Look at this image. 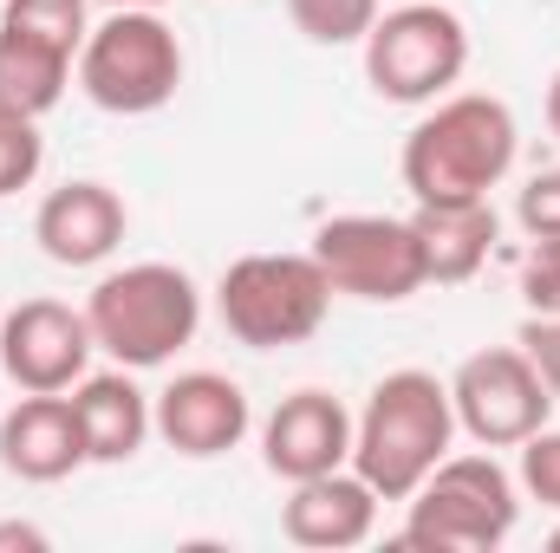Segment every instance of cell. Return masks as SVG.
<instances>
[{
    "mask_svg": "<svg viewBox=\"0 0 560 553\" xmlns=\"http://www.w3.org/2000/svg\"><path fill=\"white\" fill-rule=\"evenodd\" d=\"M450 436H456L450 385H436L430 372H392L365 398V416L352 423V469L378 489V502H411L418 482L450 456Z\"/></svg>",
    "mask_w": 560,
    "mask_h": 553,
    "instance_id": "1",
    "label": "cell"
},
{
    "mask_svg": "<svg viewBox=\"0 0 560 553\" xmlns=\"http://www.w3.org/2000/svg\"><path fill=\"white\" fill-rule=\"evenodd\" d=\"M515 169V111L502 98H443L405 138V189L418 202H482Z\"/></svg>",
    "mask_w": 560,
    "mask_h": 553,
    "instance_id": "2",
    "label": "cell"
},
{
    "mask_svg": "<svg viewBox=\"0 0 560 553\" xmlns=\"http://www.w3.org/2000/svg\"><path fill=\"white\" fill-rule=\"evenodd\" d=\"M85 326L98 339V352H112L125 372H150L163 358H176L196 326H202V293L196 280L170 261H138L125 274H105L85 299Z\"/></svg>",
    "mask_w": 560,
    "mask_h": 553,
    "instance_id": "3",
    "label": "cell"
},
{
    "mask_svg": "<svg viewBox=\"0 0 560 553\" xmlns=\"http://www.w3.org/2000/svg\"><path fill=\"white\" fill-rule=\"evenodd\" d=\"M79 85L112 118H150L183 85V46L156 20V7H118L79 46Z\"/></svg>",
    "mask_w": 560,
    "mask_h": 553,
    "instance_id": "4",
    "label": "cell"
},
{
    "mask_svg": "<svg viewBox=\"0 0 560 553\" xmlns=\"http://www.w3.org/2000/svg\"><path fill=\"white\" fill-rule=\"evenodd\" d=\"M515 482L495 456H443L411 495L405 548L436 553H489L515 534Z\"/></svg>",
    "mask_w": 560,
    "mask_h": 553,
    "instance_id": "5",
    "label": "cell"
},
{
    "mask_svg": "<svg viewBox=\"0 0 560 553\" xmlns=\"http://www.w3.org/2000/svg\"><path fill=\"white\" fill-rule=\"evenodd\" d=\"M326 306H332V280L313 255H248L215 286V313L229 339L255 352L313 339L326 326Z\"/></svg>",
    "mask_w": 560,
    "mask_h": 553,
    "instance_id": "6",
    "label": "cell"
},
{
    "mask_svg": "<svg viewBox=\"0 0 560 553\" xmlns=\"http://www.w3.org/2000/svg\"><path fill=\"white\" fill-rule=\"evenodd\" d=\"M463 66H469V26L443 0H405L365 33V79L392 105L443 98L463 79Z\"/></svg>",
    "mask_w": 560,
    "mask_h": 553,
    "instance_id": "7",
    "label": "cell"
},
{
    "mask_svg": "<svg viewBox=\"0 0 560 553\" xmlns=\"http://www.w3.org/2000/svg\"><path fill=\"white\" fill-rule=\"evenodd\" d=\"M450 404L456 423L482 443V449H522L548 411H555V391L548 378L528 365L522 345H489V352H469L450 378Z\"/></svg>",
    "mask_w": 560,
    "mask_h": 553,
    "instance_id": "8",
    "label": "cell"
},
{
    "mask_svg": "<svg viewBox=\"0 0 560 553\" xmlns=\"http://www.w3.org/2000/svg\"><path fill=\"white\" fill-rule=\"evenodd\" d=\"M313 261L326 268L332 293L352 299H411L423 280V242L398 215H332L313 235Z\"/></svg>",
    "mask_w": 560,
    "mask_h": 553,
    "instance_id": "9",
    "label": "cell"
},
{
    "mask_svg": "<svg viewBox=\"0 0 560 553\" xmlns=\"http://www.w3.org/2000/svg\"><path fill=\"white\" fill-rule=\"evenodd\" d=\"M92 352H98V339H92L85 313H72L59 299H26L0 326V372L20 391H72L85 378Z\"/></svg>",
    "mask_w": 560,
    "mask_h": 553,
    "instance_id": "10",
    "label": "cell"
},
{
    "mask_svg": "<svg viewBox=\"0 0 560 553\" xmlns=\"http://www.w3.org/2000/svg\"><path fill=\"white\" fill-rule=\"evenodd\" d=\"M150 430L176 449V456H229L242 436H248V391L222 372H183L176 385L156 391V411H150Z\"/></svg>",
    "mask_w": 560,
    "mask_h": 553,
    "instance_id": "11",
    "label": "cell"
},
{
    "mask_svg": "<svg viewBox=\"0 0 560 553\" xmlns=\"http://www.w3.org/2000/svg\"><path fill=\"white\" fill-rule=\"evenodd\" d=\"M261 456L280 482H313L352 456V416L332 391H293L261 430Z\"/></svg>",
    "mask_w": 560,
    "mask_h": 553,
    "instance_id": "12",
    "label": "cell"
},
{
    "mask_svg": "<svg viewBox=\"0 0 560 553\" xmlns=\"http://www.w3.org/2000/svg\"><path fill=\"white\" fill-rule=\"evenodd\" d=\"M280 528L293 548H313V553H346L359 541H372L378 528V489L352 469H326L313 482H293V502L280 508Z\"/></svg>",
    "mask_w": 560,
    "mask_h": 553,
    "instance_id": "13",
    "label": "cell"
},
{
    "mask_svg": "<svg viewBox=\"0 0 560 553\" xmlns=\"http://www.w3.org/2000/svg\"><path fill=\"white\" fill-rule=\"evenodd\" d=\"M85 462V436L72 398L59 391H26L13 411L0 416V469L20 482H66Z\"/></svg>",
    "mask_w": 560,
    "mask_h": 553,
    "instance_id": "14",
    "label": "cell"
},
{
    "mask_svg": "<svg viewBox=\"0 0 560 553\" xmlns=\"http://www.w3.org/2000/svg\"><path fill=\"white\" fill-rule=\"evenodd\" d=\"M33 242L46 248V261L59 268H98L118 242H125V202L105 183H66L39 202L33 215Z\"/></svg>",
    "mask_w": 560,
    "mask_h": 553,
    "instance_id": "15",
    "label": "cell"
},
{
    "mask_svg": "<svg viewBox=\"0 0 560 553\" xmlns=\"http://www.w3.org/2000/svg\"><path fill=\"white\" fill-rule=\"evenodd\" d=\"M411 228H418V242H423V274L436 280V286L476 280V268L495 248V209H489V196L482 202H418Z\"/></svg>",
    "mask_w": 560,
    "mask_h": 553,
    "instance_id": "16",
    "label": "cell"
},
{
    "mask_svg": "<svg viewBox=\"0 0 560 553\" xmlns=\"http://www.w3.org/2000/svg\"><path fill=\"white\" fill-rule=\"evenodd\" d=\"M72 416H79V436H85V462H131L143 449V436H150V398L125 372L79 378Z\"/></svg>",
    "mask_w": 560,
    "mask_h": 553,
    "instance_id": "17",
    "label": "cell"
},
{
    "mask_svg": "<svg viewBox=\"0 0 560 553\" xmlns=\"http://www.w3.org/2000/svg\"><path fill=\"white\" fill-rule=\"evenodd\" d=\"M66 79H72V59H66L59 46L0 26V111L46 118V111L66 98Z\"/></svg>",
    "mask_w": 560,
    "mask_h": 553,
    "instance_id": "18",
    "label": "cell"
},
{
    "mask_svg": "<svg viewBox=\"0 0 560 553\" xmlns=\"http://www.w3.org/2000/svg\"><path fill=\"white\" fill-rule=\"evenodd\" d=\"M0 26H13V33H26V39H46V46H59L66 59L85 46V0H7V13H0Z\"/></svg>",
    "mask_w": 560,
    "mask_h": 553,
    "instance_id": "19",
    "label": "cell"
},
{
    "mask_svg": "<svg viewBox=\"0 0 560 553\" xmlns=\"http://www.w3.org/2000/svg\"><path fill=\"white\" fill-rule=\"evenodd\" d=\"M287 20L313 39V46H352L372 33L378 0H287Z\"/></svg>",
    "mask_w": 560,
    "mask_h": 553,
    "instance_id": "20",
    "label": "cell"
},
{
    "mask_svg": "<svg viewBox=\"0 0 560 553\" xmlns=\"http://www.w3.org/2000/svg\"><path fill=\"white\" fill-rule=\"evenodd\" d=\"M46 163V143H39V118H20V111H0V196L26 189Z\"/></svg>",
    "mask_w": 560,
    "mask_h": 553,
    "instance_id": "21",
    "label": "cell"
},
{
    "mask_svg": "<svg viewBox=\"0 0 560 553\" xmlns=\"http://www.w3.org/2000/svg\"><path fill=\"white\" fill-rule=\"evenodd\" d=\"M522 489L541 508H560V430H548V423L522 443Z\"/></svg>",
    "mask_w": 560,
    "mask_h": 553,
    "instance_id": "22",
    "label": "cell"
},
{
    "mask_svg": "<svg viewBox=\"0 0 560 553\" xmlns=\"http://www.w3.org/2000/svg\"><path fill=\"white\" fill-rule=\"evenodd\" d=\"M522 299L528 313H560V235H541L522 261Z\"/></svg>",
    "mask_w": 560,
    "mask_h": 553,
    "instance_id": "23",
    "label": "cell"
},
{
    "mask_svg": "<svg viewBox=\"0 0 560 553\" xmlns=\"http://www.w3.org/2000/svg\"><path fill=\"white\" fill-rule=\"evenodd\" d=\"M515 215H522V228H528L535 242H541V235H560V169H541V176L522 189Z\"/></svg>",
    "mask_w": 560,
    "mask_h": 553,
    "instance_id": "24",
    "label": "cell"
},
{
    "mask_svg": "<svg viewBox=\"0 0 560 553\" xmlns=\"http://www.w3.org/2000/svg\"><path fill=\"white\" fill-rule=\"evenodd\" d=\"M522 352H528V365L548 378V391L560 398V313H535L522 326Z\"/></svg>",
    "mask_w": 560,
    "mask_h": 553,
    "instance_id": "25",
    "label": "cell"
},
{
    "mask_svg": "<svg viewBox=\"0 0 560 553\" xmlns=\"http://www.w3.org/2000/svg\"><path fill=\"white\" fill-rule=\"evenodd\" d=\"M7 548H46V534L39 528H26V521H0V553Z\"/></svg>",
    "mask_w": 560,
    "mask_h": 553,
    "instance_id": "26",
    "label": "cell"
},
{
    "mask_svg": "<svg viewBox=\"0 0 560 553\" xmlns=\"http://www.w3.org/2000/svg\"><path fill=\"white\" fill-rule=\"evenodd\" d=\"M548 131L560 138V72H555V85H548Z\"/></svg>",
    "mask_w": 560,
    "mask_h": 553,
    "instance_id": "27",
    "label": "cell"
},
{
    "mask_svg": "<svg viewBox=\"0 0 560 553\" xmlns=\"http://www.w3.org/2000/svg\"><path fill=\"white\" fill-rule=\"evenodd\" d=\"M112 7H163V0H112Z\"/></svg>",
    "mask_w": 560,
    "mask_h": 553,
    "instance_id": "28",
    "label": "cell"
},
{
    "mask_svg": "<svg viewBox=\"0 0 560 553\" xmlns=\"http://www.w3.org/2000/svg\"><path fill=\"white\" fill-rule=\"evenodd\" d=\"M548 548H555V553H560V528H555V541H548Z\"/></svg>",
    "mask_w": 560,
    "mask_h": 553,
    "instance_id": "29",
    "label": "cell"
},
{
    "mask_svg": "<svg viewBox=\"0 0 560 553\" xmlns=\"http://www.w3.org/2000/svg\"><path fill=\"white\" fill-rule=\"evenodd\" d=\"M105 7H112V0H105Z\"/></svg>",
    "mask_w": 560,
    "mask_h": 553,
    "instance_id": "30",
    "label": "cell"
}]
</instances>
